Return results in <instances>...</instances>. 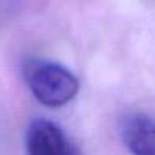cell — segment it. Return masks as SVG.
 <instances>
[{"mask_svg": "<svg viewBox=\"0 0 155 155\" xmlns=\"http://www.w3.org/2000/svg\"><path fill=\"white\" fill-rule=\"evenodd\" d=\"M23 76L37 101L50 108H59L68 104L79 90L78 78L68 68L50 61H26Z\"/></svg>", "mask_w": 155, "mask_h": 155, "instance_id": "6da1fadb", "label": "cell"}, {"mask_svg": "<svg viewBox=\"0 0 155 155\" xmlns=\"http://www.w3.org/2000/svg\"><path fill=\"white\" fill-rule=\"evenodd\" d=\"M26 146L32 155H65L73 152L61 128L41 119L31 123L26 134Z\"/></svg>", "mask_w": 155, "mask_h": 155, "instance_id": "7a4b0ae2", "label": "cell"}, {"mask_svg": "<svg viewBox=\"0 0 155 155\" xmlns=\"http://www.w3.org/2000/svg\"><path fill=\"white\" fill-rule=\"evenodd\" d=\"M120 134L125 146L137 155H155V119L131 113L122 119Z\"/></svg>", "mask_w": 155, "mask_h": 155, "instance_id": "3957f363", "label": "cell"}]
</instances>
